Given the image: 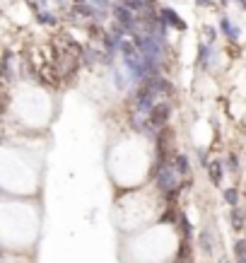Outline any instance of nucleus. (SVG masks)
I'll return each instance as SVG.
<instances>
[{
	"instance_id": "obj_1",
	"label": "nucleus",
	"mask_w": 246,
	"mask_h": 263,
	"mask_svg": "<svg viewBox=\"0 0 246 263\" xmlns=\"http://www.w3.org/2000/svg\"><path fill=\"white\" fill-rule=\"evenodd\" d=\"M155 174H157V186H159L162 191H167V193H174V191H176V186H179V176H181V174L174 169V164H169V167L164 164V167L157 169Z\"/></svg>"
},
{
	"instance_id": "obj_2",
	"label": "nucleus",
	"mask_w": 246,
	"mask_h": 263,
	"mask_svg": "<svg viewBox=\"0 0 246 263\" xmlns=\"http://www.w3.org/2000/svg\"><path fill=\"white\" fill-rule=\"evenodd\" d=\"M155 97H157V89H155L150 82H147V85H142V87H140V92H138V97H135L138 111H142V114L147 111V114H150V111L157 106V104H155Z\"/></svg>"
},
{
	"instance_id": "obj_3",
	"label": "nucleus",
	"mask_w": 246,
	"mask_h": 263,
	"mask_svg": "<svg viewBox=\"0 0 246 263\" xmlns=\"http://www.w3.org/2000/svg\"><path fill=\"white\" fill-rule=\"evenodd\" d=\"M169 114H172V106L167 104V102H159L152 111H150V126L152 128H164V123L169 121Z\"/></svg>"
},
{
	"instance_id": "obj_4",
	"label": "nucleus",
	"mask_w": 246,
	"mask_h": 263,
	"mask_svg": "<svg viewBox=\"0 0 246 263\" xmlns=\"http://www.w3.org/2000/svg\"><path fill=\"white\" fill-rule=\"evenodd\" d=\"M114 17L121 22V29H128V32H133V29H135V17H133V10H128L125 5H116V7H114Z\"/></svg>"
},
{
	"instance_id": "obj_5",
	"label": "nucleus",
	"mask_w": 246,
	"mask_h": 263,
	"mask_svg": "<svg viewBox=\"0 0 246 263\" xmlns=\"http://www.w3.org/2000/svg\"><path fill=\"white\" fill-rule=\"evenodd\" d=\"M162 17L167 19V24H172V27H176L179 32H184V29H186V22H184V19H181V17H179V15H176V12H174V10H169V7H164V10H162Z\"/></svg>"
},
{
	"instance_id": "obj_6",
	"label": "nucleus",
	"mask_w": 246,
	"mask_h": 263,
	"mask_svg": "<svg viewBox=\"0 0 246 263\" xmlns=\"http://www.w3.org/2000/svg\"><path fill=\"white\" fill-rule=\"evenodd\" d=\"M208 174H210V181H212V184H220V181H222V164H220V162H212V164L208 167Z\"/></svg>"
},
{
	"instance_id": "obj_7",
	"label": "nucleus",
	"mask_w": 246,
	"mask_h": 263,
	"mask_svg": "<svg viewBox=\"0 0 246 263\" xmlns=\"http://www.w3.org/2000/svg\"><path fill=\"white\" fill-rule=\"evenodd\" d=\"M222 32H225L229 39H239V29H237L229 19H222Z\"/></svg>"
},
{
	"instance_id": "obj_8",
	"label": "nucleus",
	"mask_w": 246,
	"mask_h": 263,
	"mask_svg": "<svg viewBox=\"0 0 246 263\" xmlns=\"http://www.w3.org/2000/svg\"><path fill=\"white\" fill-rule=\"evenodd\" d=\"M229 222H232V227L234 229H242L244 227V215H242V210H232V215H229Z\"/></svg>"
},
{
	"instance_id": "obj_9",
	"label": "nucleus",
	"mask_w": 246,
	"mask_h": 263,
	"mask_svg": "<svg viewBox=\"0 0 246 263\" xmlns=\"http://www.w3.org/2000/svg\"><path fill=\"white\" fill-rule=\"evenodd\" d=\"M174 169H176L179 174H186V172H188V159H186L184 155H179V157L174 159Z\"/></svg>"
},
{
	"instance_id": "obj_10",
	"label": "nucleus",
	"mask_w": 246,
	"mask_h": 263,
	"mask_svg": "<svg viewBox=\"0 0 246 263\" xmlns=\"http://www.w3.org/2000/svg\"><path fill=\"white\" fill-rule=\"evenodd\" d=\"M225 200H227L232 208H237V203H239V193H237V189H227V191H225Z\"/></svg>"
},
{
	"instance_id": "obj_11",
	"label": "nucleus",
	"mask_w": 246,
	"mask_h": 263,
	"mask_svg": "<svg viewBox=\"0 0 246 263\" xmlns=\"http://www.w3.org/2000/svg\"><path fill=\"white\" fill-rule=\"evenodd\" d=\"M123 5L128 7V10H133V12H140V10H145V2L142 0H121Z\"/></svg>"
},
{
	"instance_id": "obj_12",
	"label": "nucleus",
	"mask_w": 246,
	"mask_h": 263,
	"mask_svg": "<svg viewBox=\"0 0 246 263\" xmlns=\"http://www.w3.org/2000/svg\"><path fill=\"white\" fill-rule=\"evenodd\" d=\"M200 249H203L205 254H210V251H212V246H210V229H205V232H203V237H200Z\"/></svg>"
},
{
	"instance_id": "obj_13",
	"label": "nucleus",
	"mask_w": 246,
	"mask_h": 263,
	"mask_svg": "<svg viewBox=\"0 0 246 263\" xmlns=\"http://www.w3.org/2000/svg\"><path fill=\"white\" fill-rule=\"evenodd\" d=\"M234 254H237V259H246V242L244 239H239V242L234 244Z\"/></svg>"
},
{
	"instance_id": "obj_14",
	"label": "nucleus",
	"mask_w": 246,
	"mask_h": 263,
	"mask_svg": "<svg viewBox=\"0 0 246 263\" xmlns=\"http://www.w3.org/2000/svg\"><path fill=\"white\" fill-rule=\"evenodd\" d=\"M227 167H229L232 172L239 169V159H237V155H229V157H227Z\"/></svg>"
},
{
	"instance_id": "obj_15",
	"label": "nucleus",
	"mask_w": 246,
	"mask_h": 263,
	"mask_svg": "<svg viewBox=\"0 0 246 263\" xmlns=\"http://www.w3.org/2000/svg\"><path fill=\"white\" fill-rule=\"evenodd\" d=\"M39 19H41V22H49V24H53V17H51V15H46V12H41V15H39Z\"/></svg>"
},
{
	"instance_id": "obj_16",
	"label": "nucleus",
	"mask_w": 246,
	"mask_h": 263,
	"mask_svg": "<svg viewBox=\"0 0 246 263\" xmlns=\"http://www.w3.org/2000/svg\"><path fill=\"white\" fill-rule=\"evenodd\" d=\"M198 2H200V5H208V0H198Z\"/></svg>"
},
{
	"instance_id": "obj_17",
	"label": "nucleus",
	"mask_w": 246,
	"mask_h": 263,
	"mask_svg": "<svg viewBox=\"0 0 246 263\" xmlns=\"http://www.w3.org/2000/svg\"><path fill=\"white\" fill-rule=\"evenodd\" d=\"M239 263H246V259H239Z\"/></svg>"
},
{
	"instance_id": "obj_18",
	"label": "nucleus",
	"mask_w": 246,
	"mask_h": 263,
	"mask_svg": "<svg viewBox=\"0 0 246 263\" xmlns=\"http://www.w3.org/2000/svg\"><path fill=\"white\" fill-rule=\"evenodd\" d=\"M222 2H227V0H222Z\"/></svg>"
}]
</instances>
